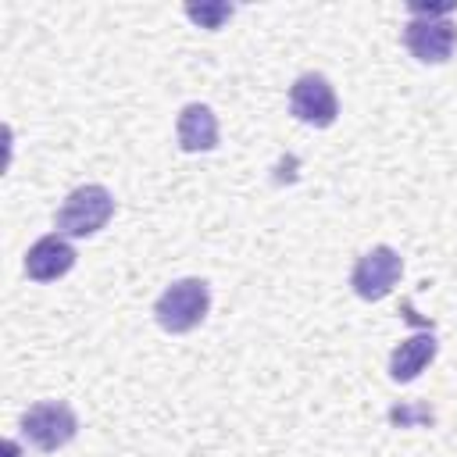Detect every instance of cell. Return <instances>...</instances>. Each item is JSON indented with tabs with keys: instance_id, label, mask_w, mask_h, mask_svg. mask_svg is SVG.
<instances>
[{
	"instance_id": "obj_1",
	"label": "cell",
	"mask_w": 457,
	"mask_h": 457,
	"mask_svg": "<svg viewBox=\"0 0 457 457\" xmlns=\"http://www.w3.org/2000/svg\"><path fill=\"white\" fill-rule=\"evenodd\" d=\"M111 218H114L111 189L100 182H86L64 196V204L54 214V228L68 239H86V236H96Z\"/></svg>"
},
{
	"instance_id": "obj_2",
	"label": "cell",
	"mask_w": 457,
	"mask_h": 457,
	"mask_svg": "<svg viewBox=\"0 0 457 457\" xmlns=\"http://www.w3.org/2000/svg\"><path fill=\"white\" fill-rule=\"evenodd\" d=\"M211 311V286L204 278H175L154 303V318L164 332L186 336L193 332Z\"/></svg>"
},
{
	"instance_id": "obj_3",
	"label": "cell",
	"mask_w": 457,
	"mask_h": 457,
	"mask_svg": "<svg viewBox=\"0 0 457 457\" xmlns=\"http://www.w3.org/2000/svg\"><path fill=\"white\" fill-rule=\"evenodd\" d=\"M21 436L36 450L54 453V450L68 446L79 436V418L64 400H43V403H32L21 414Z\"/></svg>"
},
{
	"instance_id": "obj_4",
	"label": "cell",
	"mask_w": 457,
	"mask_h": 457,
	"mask_svg": "<svg viewBox=\"0 0 457 457\" xmlns=\"http://www.w3.org/2000/svg\"><path fill=\"white\" fill-rule=\"evenodd\" d=\"M400 275H403V257L393 246L382 243V246H371L368 253L357 257V264L350 271V286L361 300L375 303V300H386L396 289Z\"/></svg>"
},
{
	"instance_id": "obj_5",
	"label": "cell",
	"mask_w": 457,
	"mask_h": 457,
	"mask_svg": "<svg viewBox=\"0 0 457 457\" xmlns=\"http://www.w3.org/2000/svg\"><path fill=\"white\" fill-rule=\"evenodd\" d=\"M289 114L303 125H314V129H328L336 125L339 118V100H336V89L325 75L318 71H303L293 86H289Z\"/></svg>"
},
{
	"instance_id": "obj_6",
	"label": "cell",
	"mask_w": 457,
	"mask_h": 457,
	"mask_svg": "<svg viewBox=\"0 0 457 457\" xmlns=\"http://www.w3.org/2000/svg\"><path fill=\"white\" fill-rule=\"evenodd\" d=\"M403 46L421 64H446L457 46V25L450 18H411L403 25Z\"/></svg>"
},
{
	"instance_id": "obj_7",
	"label": "cell",
	"mask_w": 457,
	"mask_h": 457,
	"mask_svg": "<svg viewBox=\"0 0 457 457\" xmlns=\"http://www.w3.org/2000/svg\"><path fill=\"white\" fill-rule=\"evenodd\" d=\"M75 268V246L68 243V236L50 232L39 236L29 250H25V275L32 282H57Z\"/></svg>"
},
{
	"instance_id": "obj_8",
	"label": "cell",
	"mask_w": 457,
	"mask_h": 457,
	"mask_svg": "<svg viewBox=\"0 0 457 457\" xmlns=\"http://www.w3.org/2000/svg\"><path fill=\"white\" fill-rule=\"evenodd\" d=\"M175 136H179V146L186 154H207L218 146V118L207 104H186L179 111V121H175Z\"/></svg>"
},
{
	"instance_id": "obj_9",
	"label": "cell",
	"mask_w": 457,
	"mask_h": 457,
	"mask_svg": "<svg viewBox=\"0 0 457 457\" xmlns=\"http://www.w3.org/2000/svg\"><path fill=\"white\" fill-rule=\"evenodd\" d=\"M436 350H439V343H436L432 328H428V332H418V336H411V339H403V343L389 353V378H393V382H414V378L436 361Z\"/></svg>"
},
{
	"instance_id": "obj_10",
	"label": "cell",
	"mask_w": 457,
	"mask_h": 457,
	"mask_svg": "<svg viewBox=\"0 0 457 457\" xmlns=\"http://www.w3.org/2000/svg\"><path fill=\"white\" fill-rule=\"evenodd\" d=\"M232 14H236L232 4H186V18H189L193 25H200V29H207V32L221 29Z\"/></svg>"
},
{
	"instance_id": "obj_11",
	"label": "cell",
	"mask_w": 457,
	"mask_h": 457,
	"mask_svg": "<svg viewBox=\"0 0 457 457\" xmlns=\"http://www.w3.org/2000/svg\"><path fill=\"white\" fill-rule=\"evenodd\" d=\"M411 18H446L457 11V0H446V4H407Z\"/></svg>"
},
{
	"instance_id": "obj_12",
	"label": "cell",
	"mask_w": 457,
	"mask_h": 457,
	"mask_svg": "<svg viewBox=\"0 0 457 457\" xmlns=\"http://www.w3.org/2000/svg\"><path fill=\"white\" fill-rule=\"evenodd\" d=\"M389 421L400 425V428H403V425H414V421H428V425H432V414L421 411V407H393V411H389Z\"/></svg>"
}]
</instances>
